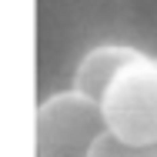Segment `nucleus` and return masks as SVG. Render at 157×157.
<instances>
[{
	"mask_svg": "<svg viewBox=\"0 0 157 157\" xmlns=\"http://www.w3.org/2000/svg\"><path fill=\"white\" fill-rule=\"evenodd\" d=\"M154 147H157V144H154Z\"/></svg>",
	"mask_w": 157,
	"mask_h": 157,
	"instance_id": "5",
	"label": "nucleus"
},
{
	"mask_svg": "<svg viewBox=\"0 0 157 157\" xmlns=\"http://www.w3.org/2000/svg\"><path fill=\"white\" fill-rule=\"evenodd\" d=\"M87 157H157V147L154 144H127L117 134L104 130L94 140V147H90Z\"/></svg>",
	"mask_w": 157,
	"mask_h": 157,
	"instance_id": "4",
	"label": "nucleus"
},
{
	"mask_svg": "<svg viewBox=\"0 0 157 157\" xmlns=\"http://www.w3.org/2000/svg\"><path fill=\"white\" fill-rule=\"evenodd\" d=\"M104 124L127 144H157V57L140 54L97 100Z\"/></svg>",
	"mask_w": 157,
	"mask_h": 157,
	"instance_id": "1",
	"label": "nucleus"
},
{
	"mask_svg": "<svg viewBox=\"0 0 157 157\" xmlns=\"http://www.w3.org/2000/svg\"><path fill=\"white\" fill-rule=\"evenodd\" d=\"M140 57V50L134 47H121V44H104V47H94L84 60L77 63V74H74V90L100 100L104 90L110 87V80L124 70L127 63H134Z\"/></svg>",
	"mask_w": 157,
	"mask_h": 157,
	"instance_id": "3",
	"label": "nucleus"
},
{
	"mask_svg": "<svg viewBox=\"0 0 157 157\" xmlns=\"http://www.w3.org/2000/svg\"><path fill=\"white\" fill-rule=\"evenodd\" d=\"M104 130V110L94 97L54 94L37 107V157H87Z\"/></svg>",
	"mask_w": 157,
	"mask_h": 157,
	"instance_id": "2",
	"label": "nucleus"
}]
</instances>
